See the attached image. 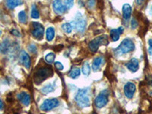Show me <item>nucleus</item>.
Returning <instances> with one entry per match:
<instances>
[{
  "instance_id": "nucleus-1",
  "label": "nucleus",
  "mask_w": 152,
  "mask_h": 114,
  "mask_svg": "<svg viewBox=\"0 0 152 114\" xmlns=\"http://www.w3.org/2000/svg\"><path fill=\"white\" fill-rule=\"evenodd\" d=\"M53 74L51 66H43L37 69L34 74V81L36 85H40L43 81L50 78Z\"/></svg>"
},
{
  "instance_id": "nucleus-2",
  "label": "nucleus",
  "mask_w": 152,
  "mask_h": 114,
  "mask_svg": "<svg viewBox=\"0 0 152 114\" xmlns=\"http://www.w3.org/2000/svg\"><path fill=\"white\" fill-rule=\"evenodd\" d=\"M89 89L85 88V89H81L78 91L75 96L76 103L81 108L88 107L91 105V100L89 97Z\"/></svg>"
},
{
  "instance_id": "nucleus-3",
  "label": "nucleus",
  "mask_w": 152,
  "mask_h": 114,
  "mask_svg": "<svg viewBox=\"0 0 152 114\" xmlns=\"http://www.w3.org/2000/svg\"><path fill=\"white\" fill-rule=\"evenodd\" d=\"M135 43L131 39L126 38L123 40L120 45L115 50V53L117 56H122L132 52L135 50Z\"/></svg>"
},
{
  "instance_id": "nucleus-4",
  "label": "nucleus",
  "mask_w": 152,
  "mask_h": 114,
  "mask_svg": "<svg viewBox=\"0 0 152 114\" xmlns=\"http://www.w3.org/2000/svg\"><path fill=\"white\" fill-rule=\"evenodd\" d=\"M108 43L109 42H108V37H107V35H102V36L98 37L95 38L93 40H91L88 44V47H89L91 51L97 52L100 46L107 45Z\"/></svg>"
},
{
  "instance_id": "nucleus-5",
  "label": "nucleus",
  "mask_w": 152,
  "mask_h": 114,
  "mask_svg": "<svg viewBox=\"0 0 152 114\" xmlns=\"http://www.w3.org/2000/svg\"><path fill=\"white\" fill-rule=\"evenodd\" d=\"M73 28H75V29L78 31V32H84L86 28L87 22L85 18L83 17L82 14L80 12H77L76 15L75 17V20L72 23H71Z\"/></svg>"
},
{
  "instance_id": "nucleus-6",
  "label": "nucleus",
  "mask_w": 152,
  "mask_h": 114,
  "mask_svg": "<svg viewBox=\"0 0 152 114\" xmlns=\"http://www.w3.org/2000/svg\"><path fill=\"white\" fill-rule=\"evenodd\" d=\"M31 34L37 40H41L44 34V28L43 25L38 22H32L31 24Z\"/></svg>"
},
{
  "instance_id": "nucleus-7",
  "label": "nucleus",
  "mask_w": 152,
  "mask_h": 114,
  "mask_svg": "<svg viewBox=\"0 0 152 114\" xmlns=\"http://www.w3.org/2000/svg\"><path fill=\"white\" fill-rule=\"evenodd\" d=\"M59 105V101L58 99L53 98V99H47L44 100L43 104L40 106V110L43 111H50L52 110L53 109L56 108Z\"/></svg>"
},
{
  "instance_id": "nucleus-8",
  "label": "nucleus",
  "mask_w": 152,
  "mask_h": 114,
  "mask_svg": "<svg viewBox=\"0 0 152 114\" xmlns=\"http://www.w3.org/2000/svg\"><path fill=\"white\" fill-rule=\"evenodd\" d=\"M95 106L98 108H102L104 106L107 105L108 103V92L107 91H104L99 95H97V97L95 99Z\"/></svg>"
},
{
  "instance_id": "nucleus-9",
  "label": "nucleus",
  "mask_w": 152,
  "mask_h": 114,
  "mask_svg": "<svg viewBox=\"0 0 152 114\" xmlns=\"http://www.w3.org/2000/svg\"><path fill=\"white\" fill-rule=\"evenodd\" d=\"M136 91V87L132 82H127L124 86V94L129 99H132L134 97L135 92Z\"/></svg>"
},
{
  "instance_id": "nucleus-10",
  "label": "nucleus",
  "mask_w": 152,
  "mask_h": 114,
  "mask_svg": "<svg viewBox=\"0 0 152 114\" xmlns=\"http://www.w3.org/2000/svg\"><path fill=\"white\" fill-rule=\"evenodd\" d=\"M53 7L55 13L56 14H63L67 9L64 3H62V0H54L53 3Z\"/></svg>"
},
{
  "instance_id": "nucleus-11",
  "label": "nucleus",
  "mask_w": 152,
  "mask_h": 114,
  "mask_svg": "<svg viewBox=\"0 0 152 114\" xmlns=\"http://www.w3.org/2000/svg\"><path fill=\"white\" fill-rule=\"evenodd\" d=\"M20 62L27 69H29L31 68V58L25 51H21V53H20Z\"/></svg>"
},
{
  "instance_id": "nucleus-12",
  "label": "nucleus",
  "mask_w": 152,
  "mask_h": 114,
  "mask_svg": "<svg viewBox=\"0 0 152 114\" xmlns=\"http://www.w3.org/2000/svg\"><path fill=\"white\" fill-rule=\"evenodd\" d=\"M126 67L132 72H135L138 71V68H139V62L137 59L133 58L129 62L126 63Z\"/></svg>"
},
{
  "instance_id": "nucleus-13",
  "label": "nucleus",
  "mask_w": 152,
  "mask_h": 114,
  "mask_svg": "<svg viewBox=\"0 0 152 114\" xmlns=\"http://www.w3.org/2000/svg\"><path fill=\"white\" fill-rule=\"evenodd\" d=\"M17 97L24 106H28L31 104V97L26 92H21L18 94Z\"/></svg>"
},
{
  "instance_id": "nucleus-14",
  "label": "nucleus",
  "mask_w": 152,
  "mask_h": 114,
  "mask_svg": "<svg viewBox=\"0 0 152 114\" xmlns=\"http://www.w3.org/2000/svg\"><path fill=\"white\" fill-rule=\"evenodd\" d=\"M124 28L123 27H120L118 29H113L110 31V37L113 41H117L119 39V36L122 33H123Z\"/></svg>"
},
{
  "instance_id": "nucleus-15",
  "label": "nucleus",
  "mask_w": 152,
  "mask_h": 114,
  "mask_svg": "<svg viewBox=\"0 0 152 114\" xmlns=\"http://www.w3.org/2000/svg\"><path fill=\"white\" fill-rule=\"evenodd\" d=\"M132 14V7L129 4H124L123 6V17L125 20L129 19Z\"/></svg>"
},
{
  "instance_id": "nucleus-16",
  "label": "nucleus",
  "mask_w": 152,
  "mask_h": 114,
  "mask_svg": "<svg viewBox=\"0 0 152 114\" xmlns=\"http://www.w3.org/2000/svg\"><path fill=\"white\" fill-rule=\"evenodd\" d=\"M11 48V43L8 39H5L2 41V43L0 44V53L5 54Z\"/></svg>"
},
{
  "instance_id": "nucleus-17",
  "label": "nucleus",
  "mask_w": 152,
  "mask_h": 114,
  "mask_svg": "<svg viewBox=\"0 0 152 114\" xmlns=\"http://www.w3.org/2000/svg\"><path fill=\"white\" fill-rule=\"evenodd\" d=\"M23 0H5V4L9 9H13L18 5H22Z\"/></svg>"
},
{
  "instance_id": "nucleus-18",
  "label": "nucleus",
  "mask_w": 152,
  "mask_h": 114,
  "mask_svg": "<svg viewBox=\"0 0 152 114\" xmlns=\"http://www.w3.org/2000/svg\"><path fill=\"white\" fill-rule=\"evenodd\" d=\"M103 62H104V59L102 57H96L93 61V64H92V68L94 72L98 71L100 69V66H102Z\"/></svg>"
},
{
  "instance_id": "nucleus-19",
  "label": "nucleus",
  "mask_w": 152,
  "mask_h": 114,
  "mask_svg": "<svg viewBox=\"0 0 152 114\" xmlns=\"http://www.w3.org/2000/svg\"><path fill=\"white\" fill-rule=\"evenodd\" d=\"M46 36H47V40L48 41H52L55 36V30L52 27L47 28V32H46Z\"/></svg>"
},
{
  "instance_id": "nucleus-20",
  "label": "nucleus",
  "mask_w": 152,
  "mask_h": 114,
  "mask_svg": "<svg viewBox=\"0 0 152 114\" xmlns=\"http://www.w3.org/2000/svg\"><path fill=\"white\" fill-rule=\"evenodd\" d=\"M54 89H55V88H54L52 84H48V85H45V86L41 88V92L44 94H47L53 91Z\"/></svg>"
},
{
  "instance_id": "nucleus-21",
  "label": "nucleus",
  "mask_w": 152,
  "mask_h": 114,
  "mask_svg": "<svg viewBox=\"0 0 152 114\" xmlns=\"http://www.w3.org/2000/svg\"><path fill=\"white\" fill-rule=\"evenodd\" d=\"M80 74H81V71H80V69L78 68H73L71 70V72H69V75L70 78L75 79V78H78V76L80 75Z\"/></svg>"
},
{
  "instance_id": "nucleus-22",
  "label": "nucleus",
  "mask_w": 152,
  "mask_h": 114,
  "mask_svg": "<svg viewBox=\"0 0 152 114\" xmlns=\"http://www.w3.org/2000/svg\"><path fill=\"white\" fill-rule=\"evenodd\" d=\"M31 17L34 19H37L40 17L36 5H34H34H32V7H31Z\"/></svg>"
},
{
  "instance_id": "nucleus-23",
  "label": "nucleus",
  "mask_w": 152,
  "mask_h": 114,
  "mask_svg": "<svg viewBox=\"0 0 152 114\" xmlns=\"http://www.w3.org/2000/svg\"><path fill=\"white\" fill-rule=\"evenodd\" d=\"M62 28L66 34H70L72 31L73 26L72 25L71 23H66V24H62Z\"/></svg>"
},
{
  "instance_id": "nucleus-24",
  "label": "nucleus",
  "mask_w": 152,
  "mask_h": 114,
  "mask_svg": "<svg viewBox=\"0 0 152 114\" xmlns=\"http://www.w3.org/2000/svg\"><path fill=\"white\" fill-rule=\"evenodd\" d=\"M18 19L21 23H22V24H26L27 23V15L24 11H21V12H19Z\"/></svg>"
},
{
  "instance_id": "nucleus-25",
  "label": "nucleus",
  "mask_w": 152,
  "mask_h": 114,
  "mask_svg": "<svg viewBox=\"0 0 152 114\" xmlns=\"http://www.w3.org/2000/svg\"><path fill=\"white\" fill-rule=\"evenodd\" d=\"M54 59H55V54H54L53 53H48L45 56L46 62L50 63V64H51V63L53 62Z\"/></svg>"
},
{
  "instance_id": "nucleus-26",
  "label": "nucleus",
  "mask_w": 152,
  "mask_h": 114,
  "mask_svg": "<svg viewBox=\"0 0 152 114\" xmlns=\"http://www.w3.org/2000/svg\"><path fill=\"white\" fill-rule=\"evenodd\" d=\"M82 72H83L84 75H88L90 74L91 72V67L90 65L88 64V62L85 63L82 66Z\"/></svg>"
},
{
  "instance_id": "nucleus-27",
  "label": "nucleus",
  "mask_w": 152,
  "mask_h": 114,
  "mask_svg": "<svg viewBox=\"0 0 152 114\" xmlns=\"http://www.w3.org/2000/svg\"><path fill=\"white\" fill-rule=\"evenodd\" d=\"M64 4L66 7L68 9H71L74 4V0H64Z\"/></svg>"
},
{
  "instance_id": "nucleus-28",
  "label": "nucleus",
  "mask_w": 152,
  "mask_h": 114,
  "mask_svg": "<svg viewBox=\"0 0 152 114\" xmlns=\"http://www.w3.org/2000/svg\"><path fill=\"white\" fill-rule=\"evenodd\" d=\"M55 67L56 68V69L59 70V71H62V70L64 69V66H63V65H62L60 62H56Z\"/></svg>"
},
{
  "instance_id": "nucleus-29",
  "label": "nucleus",
  "mask_w": 152,
  "mask_h": 114,
  "mask_svg": "<svg viewBox=\"0 0 152 114\" xmlns=\"http://www.w3.org/2000/svg\"><path fill=\"white\" fill-rule=\"evenodd\" d=\"M28 50H29L31 53H36L37 47L34 45V44H31V45L28 47Z\"/></svg>"
},
{
  "instance_id": "nucleus-30",
  "label": "nucleus",
  "mask_w": 152,
  "mask_h": 114,
  "mask_svg": "<svg viewBox=\"0 0 152 114\" xmlns=\"http://www.w3.org/2000/svg\"><path fill=\"white\" fill-rule=\"evenodd\" d=\"M131 26L132 29H135V28L138 27V21H137L135 18H132V20Z\"/></svg>"
},
{
  "instance_id": "nucleus-31",
  "label": "nucleus",
  "mask_w": 152,
  "mask_h": 114,
  "mask_svg": "<svg viewBox=\"0 0 152 114\" xmlns=\"http://www.w3.org/2000/svg\"><path fill=\"white\" fill-rule=\"evenodd\" d=\"M88 4V5H89V7L92 8L95 4V0H89Z\"/></svg>"
},
{
  "instance_id": "nucleus-32",
  "label": "nucleus",
  "mask_w": 152,
  "mask_h": 114,
  "mask_svg": "<svg viewBox=\"0 0 152 114\" xmlns=\"http://www.w3.org/2000/svg\"><path fill=\"white\" fill-rule=\"evenodd\" d=\"M12 34L13 35H15V36H17V37H19L20 36V34H19V32L18 31H16V30H12Z\"/></svg>"
},
{
  "instance_id": "nucleus-33",
  "label": "nucleus",
  "mask_w": 152,
  "mask_h": 114,
  "mask_svg": "<svg viewBox=\"0 0 152 114\" xmlns=\"http://www.w3.org/2000/svg\"><path fill=\"white\" fill-rule=\"evenodd\" d=\"M145 0H136V2L138 5H142L144 2H145Z\"/></svg>"
},
{
  "instance_id": "nucleus-34",
  "label": "nucleus",
  "mask_w": 152,
  "mask_h": 114,
  "mask_svg": "<svg viewBox=\"0 0 152 114\" xmlns=\"http://www.w3.org/2000/svg\"><path fill=\"white\" fill-rule=\"evenodd\" d=\"M3 106H4L3 102H2V100H1V99H0V110H2V108H3Z\"/></svg>"
},
{
  "instance_id": "nucleus-35",
  "label": "nucleus",
  "mask_w": 152,
  "mask_h": 114,
  "mask_svg": "<svg viewBox=\"0 0 152 114\" xmlns=\"http://www.w3.org/2000/svg\"><path fill=\"white\" fill-rule=\"evenodd\" d=\"M148 53L150 54L151 56H152V47H149V49H148Z\"/></svg>"
},
{
  "instance_id": "nucleus-36",
  "label": "nucleus",
  "mask_w": 152,
  "mask_h": 114,
  "mask_svg": "<svg viewBox=\"0 0 152 114\" xmlns=\"http://www.w3.org/2000/svg\"><path fill=\"white\" fill-rule=\"evenodd\" d=\"M148 44H149V47H152V39H150L148 40Z\"/></svg>"
},
{
  "instance_id": "nucleus-37",
  "label": "nucleus",
  "mask_w": 152,
  "mask_h": 114,
  "mask_svg": "<svg viewBox=\"0 0 152 114\" xmlns=\"http://www.w3.org/2000/svg\"><path fill=\"white\" fill-rule=\"evenodd\" d=\"M151 14H152V6H151Z\"/></svg>"
},
{
  "instance_id": "nucleus-38",
  "label": "nucleus",
  "mask_w": 152,
  "mask_h": 114,
  "mask_svg": "<svg viewBox=\"0 0 152 114\" xmlns=\"http://www.w3.org/2000/svg\"><path fill=\"white\" fill-rule=\"evenodd\" d=\"M2 34V31H0V35Z\"/></svg>"
}]
</instances>
